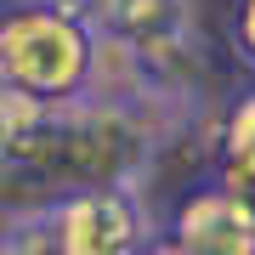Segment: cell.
Returning a JSON list of instances; mask_svg holds the SVG:
<instances>
[{
  "mask_svg": "<svg viewBox=\"0 0 255 255\" xmlns=\"http://www.w3.org/2000/svg\"><path fill=\"white\" fill-rule=\"evenodd\" d=\"M164 114L136 102H28L0 91V176L23 182L40 210L91 187H142L147 164L159 159Z\"/></svg>",
  "mask_w": 255,
  "mask_h": 255,
  "instance_id": "cell-1",
  "label": "cell"
},
{
  "mask_svg": "<svg viewBox=\"0 0 255 255\" xmlns=\"http://www.w3.org/2000/svg\"><path fill=\"white\" fill-rule=\"evenodd\" d=\"M102 34L85 11L63 0H11L0 11V91L63 108L97 85Z\"/></svg>",
  "mask_w": 255,
  "mask_h": 255,
  "instance_id": "cell-2",
  "label": "cell"
},
{
  "mask_svg": "<svg viewBox=\"0 0 255 255\" xmlns=\"http://www.w3.org/2000/svg\"><path fill=\"white\" fill-rule=\"evenodd\" d=\"M91 23L142 68L147 97L164 114L182 108L193 85L204 80V34L193 0H97Z\"/></svg>",
  "mask_w": 255,
  "mask_h": 255,
  "instance_id": "cell-3",
  "label": "cell"
},
{
  "mask_svg": "<svg viewBox=\"0 0 255 255\" xmlns=\"http://www.w3.org/2000/svg\"><path fill=\"white\" fill-rule=\"evenodd\" d=\"M46 221L63 255H147L159 244V221L142 187H91L46 204Z\"/></svg>",
  "mask_w": 255,
  "mask_h": 255,
  "instance_id": "cell-4",
  "label": "cell"
},
{
  "mask_svg": "<svg viewBox=\"0 0 255 255\" xmlns=\"http://www.w3.org/2000/svg\"><path fill=\"white\" fill-rule=\"evenodd\" d=\"M164 238H170L182 255H255V227L227 193L210 176L204 187H193L182 204L164 221Z\"/></svg>",
  "mask_w": 255,
  "mask_h": 255,
  "instance_id": "cell-5",
  "label": "cell"
},
{
  "mask_svg": "<svg viewBox=\"0 0 255 255\" xmlns=\"http://www.w3.org/2000/svg\"><path fill=\"white\" fill-rule=\"evenodd\" d=\"M216 187L250 216L255 227V91H244L221 119V147H216Z\"/></svg>",
  "mask_w": 255,
  "mask_h": 255,
  "instance_id": "cell-6",
  "label": "cell"
},
{
  "mask_svg": "<svg viewBox=\"0 0 255 255\" xmlns=\"http://www.w3.org/2000/svg\"><path fill=\"white\" fill-rule=\"evenodd\" d=\"M0 255H63L51 221H46V210H23V216H11L6 233H0Z\"/></svg>",
  "mask_w": 255,
  "mask_h": 255,
  "instance_id": "cell-7",
  "label": "cell"
},
{
  "mask_svg": "<svg viewBox=\"0 0 255 255\" xmlns=\"http://www.w3.org/2000/svg\"><path fill=\"white\" fill-rule=\"evenodd\" d=\"M233 51H238L244 68H255V0H238L233 6Z\"/></svg>",
  "mask_w": 255,
  "mask_h": 255,
  "instance_id": "cell-8",
  "label": "cell"
},
{
  "mask_svg": "<svg viewBox=\"0 0 255 255\" xmlns=\"http://www.w3.org/2000/svg\"><path fill=\"white\" fill-rule=\"evenodd\" d=\"M147 255H182V250H176V244H170V238H164V233H159V244H153V250H147Z\"/></svg>",
  "mask_w": 255,
  "mask_h": 255,
  "instance_id": "cell-9",
  "label": "cell"
},
{
  "mask_svg": "<svg viewBox=\"0 0 255 255\" xmlns=\"http://www.w3.org/2000/svg\"><path fill=\"white\" fill-rule=\"evenodd\" d=\"M63 6H74V11H85V17H91V6H97V0H63Z\"/></svg>",
  "mask_w": 255,
  "mask_h": 255,
  "instance_id": "cell-10",
  "label": "cell"
}]
</instances>
